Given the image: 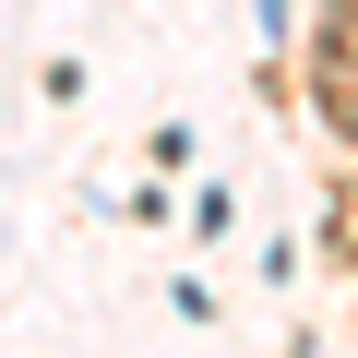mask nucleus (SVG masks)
I'll return each instance as SVG.
<instances>
[{
  "label": "nucleus",
  "mask_w": 358,
  "mask_h": 358,
  "mask_svg": "<svg viewBox=\"0 0 358 358\" xmlns=\"http://www.w3.org/2000/svg\"><path fill=\"white\" fill-rule=\"evenodd\" d=\"M322 251H334V263H358V192H346V203H322Z\"/></svg>",
  "instance_id": "obj_1"
}]
</instances>
